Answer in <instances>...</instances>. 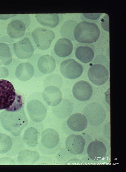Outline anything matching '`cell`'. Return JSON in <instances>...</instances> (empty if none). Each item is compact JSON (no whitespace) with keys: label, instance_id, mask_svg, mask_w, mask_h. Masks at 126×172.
Returning <instances> with one entry per match:
<instances>
[{"label":"cell","instance_id":"6da1fadb","mask_svg":"<svg viewBox=\"0 0 126 172\" xmlns=\"http://www.w3.org/2000/svg\"><path fill=\"white\" fill-rule=\"evenodd\" d=\"M0 121L3 128L15 136L20 135L28 123L23 106L15 111L4 110L0 114Z\"/></svg>","mask_w":126,"mask_h":172},{"label":"cell","instance_id":"7a4b0ae2","mask_svg":"<svg viewBox=\"0 0 126 172\" xmlns=\"http://www.w3.org/2000/svg\"><path fill=\"white\" fill-rule=\"evenodd\" d=\"M23 106L22 96L17 94L9 81L0 79V110L15 111Z\"/></svg>","mask_w":126,"mask_h":172},{"label":"cell","instance_id":"3957f363","mask_svg":"<svg viewBox=\"0 0 126 172\" xmlns=\"http://www.w3.org/2000/svg\"><path fill=\"white\" fill-rule=\"evenodd\" d=\"M74 39L78 42L83 43H92L99 39L100 31L95 23L82 21L75 26L73 33Z\"/></svg>","mask_w":126,"mask_h":172},{"label":"cell","instance_id":"277c9868","mask_svg":"<svg viewBox=\"0 0 126 172\" xmlns=\"http://www.w3.org/2000/svg\"><path fill=\"white\" fill-rule=\"evenodd\" d=\"M87 148L88 156L94 161L105 160L110 155L109 144L107 142L103 139H97L92 141Z\"/></svg>","mask_w":126,"mask_h":172},{"label":"cell","instance_id":"5b68a950","mask_svg":"<svg viewBox=\"0 0 126 172\" xmlns=\"http://www.w3.org/2000/svg\"><path fill=\"white\" fill-rule=\"evenodd\" d=\"M84 114L91 125H101L105 120L106 113L103 106L98 103L92 102L87 104L84 108Z\"/></svg>","mask_w":126,"mask_h":172},{"label":"cell","instance_id":"8992f818","mask_svg":"<svg viewBox=\"0 0 126 172\" xmlns=\"http://www.w3.org/2000/svg\"><path fill=\"white\" fill-rule=\"evenodd\" d=\"M31 35L36 46L41 50L48 49L55 37L53 30L40 27L34 29Z\"/></svg>","mask_w":126,"mask_h":172},{"label":"cell","instance_id":"52a82bcc","mask_svg":"<svg viewBox=\"0 0 126 172\" xmlns=\"http://www.w3.org/2000/svg\"><path fill=\"white\" fill-rule=\"evenodd\" d=\"M61 73L65 77L75 79L80 76L83 71L82 65L74 59L70 58L62 61L60 66Z\"/></svg>","mask_w":126,"mask_h":172},{"label":"cell","instance_id":"ba28073f","mask_svg":"<svg viewBox=\"0 0 126 172\" xmlns=\"http://www.w3.org/2000/svg\"><path fill=\"white\" fill-rule=\"evenodd\" d=\"M87 76L89 79L95 85H101L105 84L109 78V72L103 64L96 63L89 69Z\"/></svg>","mask_w":126,"mask_h":172},{"label":"cell","instance_id":"9c48e42d","mask_svg":"<svg viewBox=\"0 0 126 172\" xmlns=\"http://www.w3.org/2000/svg\"><path fill=\"white\" fill-rule=\"evenodd\" d=\"M86 143L84 138L80 134H70L67 137L65 141L67 150L71 153L76 155L84 153Z\"/></svg>","mask_w":126,"mask_h":172},{"label":"cell","instance_id":"30bf717a","mask_svg":"<svg viewBox=\"0 0 126 172\" xmlns=\"http://www.w3.org/2000/svg\"><path fill=\"white\" fill-rule=\"evenodd\" d=\"M13 48L16 56L21 59H27L33 55L34 49L32 43L27 37L14 43Z\"/></svg>","mask_w":126,"mask_h":172},{"label":"cell","instance_id":"8fae6325","mask_svg":"<svg viewBox=\"0 0 126 172\" xmlns=\"http://www.w3.org/2000/svg\"><path fill=\"white\" fill-rule=\"evenodd\" d=\"M29 115L34 122H39L45 118L47 109L44 105L39 100L34 99L30 101L27 105Z\"/></svg>","mask_w":126,"mask_h":172},{"label":"cell","instance_id":"7c38bea8","mask_svg":"<svg viewBox=\"0 0 126 172\" xmlns=\"http://www.w3.org/2000/svg\"><path fill=\"white\" fill-rule=\"evenodd\" d=\"M93 88L87 81L82 80L76 82L72 88L74 96L77 100L85 101L89 100L92 96Z\"/></svg>","mask_w":126,"mask_h":172},{"label":"cell","instance_id":"4fadbf2b","mask_svg":"<svg viewBox=\"0 0 126 172\" xmlns=\"http://www.w3.org/2000/svg\"><path fill=\"white\" fill-rule=\"evenodd\" d=\"M67 123L70 130L78 132L85 130L88 124L85 116L80 113H75L71 115L68 118Z\"/></svg>","mask_w":126,"mask_h":172},{"label":"cell","instance_id":"5bb4252c","mask_svg":"<svg viewBox=\"0 0 126 172\" xmlns=\"http://www.w3.org/2000/svg\"><path fill=\"white\" fill-rule=\"evenodd\" d=\"M42 97L49 105L55 106L60 103L62 100V94L59 89L54 86L46 87L42 93Z\"/></svg>","mask_w":126,"mask_h":172},{"label":"cell","instance_id":"9a60e30c","mask_svg":"<svg viewBox=\"0 0 126 172\" xmlns=\"http://www.w3.org/2000/svg\"><path fill=\"white\" fill-rule=\"evenodd\" d=\"M26 24L22 20L16 19L12 20L8 24L7 31L8 35L11 38H19L25 33Z\"/></svg>","mask_w":126,"mask_h":172},{"label":"cell","instance_id":"2e32d148","mask_svg":"<svg viewBox=\"0 0 126 172\" xmlns=\"http://www.w3.org/2000/svg\"><path fill=\"white\" fill-rule=\"evenodd\" d=\"M59 140V133L53 129H46L42 133L41 143L43 146L47 148H54L57 146Z\"/></svg>","mask_w":126,"mask_h":172},{"label":"cell","instance_id":"e0dca14e","mask_svg":"<svg viewBox=\"0 0 126 172\" xmlns=\"http://www.w3.org/2000/svg\"><path fill=\"white\" fill-rule=\"evenodd\" d=\"M73 45L71 41L67 38H62L58 39L54 47L55 54L60 57H65L72 53Z\"/></svg>","mask_w":126,"mask_h":172},{"label":"cell","instance_id":"ac0fdd59","mask_svg":"<svg viewBox=\"0 0 126 172\" xmlns=\"http://www.w3.org/2000/svg\"><path fill=\"white\" fill-rule=\"evenodd\" d=\"M34 72V68L30 62H26L20 63L15 70V75L17 78L21 81H26L30 79Z\"/></svg>","mask_w":126,"mask_h":172},{"label":"cell","instance_id":"d6986e66","mask_svg":"<svg viewBox=\"0 0 126 172\" xmlns=\"http://www.w3.org/2000/svg\"><path fill=\"white\" fill-rule=\"evenodd\" d=\"M37 65L39 70L41 73L44 74H49L54 70L56 67V62L52 56L45 54L39 57Z\"/></svg>","mask_w":126,"mask_h":172},{"label":"cell","instance_id":"ffe728a7","mask_svg":"<svg viewBox=\"0 0 126 172\" xmlns=\"http://www.w3.org/2000/svg\"><path fill=\"white\" fill-rule=\"evenodd\" d=\"M36 19L40 24L50 27H55L58 24L60 17L58 14H37Z\"/></svg>","mask_w":126,"mask_h":172},{"label":"cell","instance_id":"44dd1931","mask_svg":"<svg viewBox=\"0 0 126 172\" xmlns=\"http://www.w3.org/2000/svg\"><path fill=\"white\" fill-rule=\"evenodd\" d=\"M76 57L84 63L91 62L94 57V51L91 47L87 46H80L77 47L75 52Z\"/></svg>","mask_w":126,"mask_h":172},{"label":"cell","instance_id":"7402d4cb","mask_svg":"<svg viewBox=\"0 0 126 172\" xmlns=\"http://www.w3.org/2000/svg\"><path fill=\"white\" fill-rule=\"evenodd\" d=\"M10 134L0 128V154L8 155L13 146L12 138Z\"/></svg>","mask_w":126,"mask_h":172},{"label":"cell","instance_id":"603a6c76","mask_svg":"<svg viewBox=\"0 0 126 172\" xmlns=\"http://www.w3.org/2000/svg\"><path fill=\"white\" fill-rule=\"evenodd\" d=\"M12 57L8 45L0 42V65H8L11 62Z\"/></svg>","mask_w":126,"mask_h":172},{"label":"cell","instance_id":"cb8c5ba5","mask_svg":"<svg viewBox=\"0 0 126 172\" xmlns=\"http://www.w3.org/2000/svg\"><path fill=\"white\" fill-rule=\"evenodd\" d=\"M102 13H83V16L86 18L92 20L98 19Z\"/></svg>","mask_w":126,"mask_h":172},{"label":"cell","instance_id":"d4e9b609","mask_svg":"<svg viewBox=\"0 0 126 172\" xmlns=\"http://www.w3.org/2000/svg\"><path fill=\"white\" fill-rule=\"evenodd\" d=\"M9 73L5 67L0 66V78H5L8 76Z\"/></svg>","mask_w":126,"mask_h":172}]
</instances>
